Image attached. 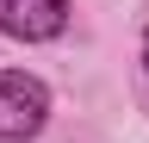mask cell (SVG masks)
<instances>
[{"label": "cell", "instance_id": "obj_2", "mask_svg": "<svg viewBox=\"0 0 149 143\" xmlns=\"http://www.w3.org/2000/svg\"><path fill=\"white\" fill-rule=\"evenodd\" d=\"M68 25V0H0V31L19 44H50Z\"/></svg>", "mask_w": 149, "mask_h": 143}, {"label": "cell", "instance_id": "obj_1", "mask_svg": "<svg viewBox=\"0 0 149 143\" xmlns=\"http://www.w3.org/2000/svg\"><path fill=\"white\" fill-rule=\"evenodd\" d=\"M50 118V87L37 75H0V143H31Z\"/></svg>", "mask_w": 149, "mask_h": 143}, {"label": "cell", "instance_id": "obj_3", "mask_svg": "<svg viewBox=\"0 0 149 143\" xmlns=\"http://www.w3.org/2000/svg\"><path fill=\"white\" fill-rule=\"evenodd\" d=\"M143 62H149V38H143Z\"/></svg>", "mask_w": 149, "mask_h": 143}]
</instances>
